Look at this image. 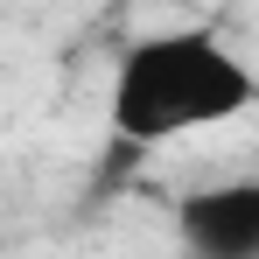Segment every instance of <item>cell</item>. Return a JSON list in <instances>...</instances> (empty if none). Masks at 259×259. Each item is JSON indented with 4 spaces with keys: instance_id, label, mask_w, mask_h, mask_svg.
<instances>
[{
    "instance_id": "7a4b0ae2",
    "label": "cell",
    "mask_w": 259,
    "mask_h": 259,
    "mask_svg": "<svg viewBox=\"0 0 259 259\" xmlns=\"http://www.w3.org/2000/svg\"><path fill=\"white\" fill-rule=\"evenodd\" d=\"M182 259H259V175L203 182L175 203Z\"/></svg>"
},
{
    "instance_id": "6da1fadb",
    "label": "cell",
    "mask_w": 259,
    "mask_h": 259,
    "mask_svg": "<svg viewBox=\"0 0 259 259\" xmlns=\"http://www.w3.org/2000/svg\"><path fill=\"white\" fill-rule=\"evenodd\" d=\"M252 105H259V70L217 28L189 21V28H154V35L126 42L119 70H112L105 119L126 154H147L182 133L231 126Z\"/></svg>"
}]
</instances>
